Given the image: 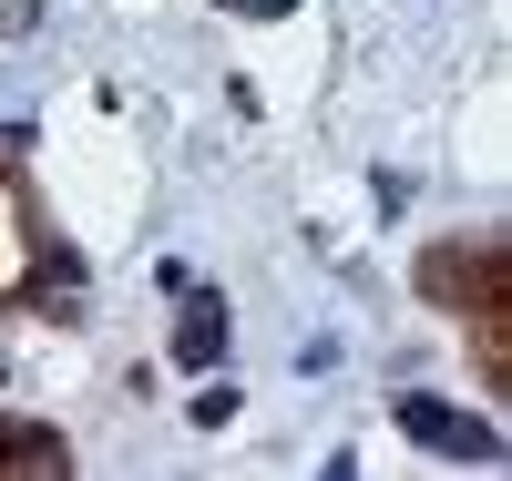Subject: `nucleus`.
<instances>
[{
    "instance_id": "nucleus-1",
    "label": "nucleus",
    "mask_w": 512,
    "mask_h": 481,
    "mask_svg": "<svg viewBox=\"0 0 512 481\" xmlns=\"http://www.w3.org/2000/svg\"><path fill=\"white\" fill-rule=\"evenodd\" d=\"M420 441H441V451H472V461H492V430H472V420H451V410H431V400H410L400 410Z\"/></svg>"
},
{
    "instance_id": "nucleus-2",
    "label": "nucleus",
    "mask_w": 512,
    "mask_h": 481,
    "mask_svg": "<svg viewBox=\"0 0 512 481\" xmlns=\"http://www.w3.org/2000/svg\"><path fill=\"white\" fill-rule=\"evenodd\" d=\"M216 348H226V308H216V297H195V308H185V338H175V359H216Z\"/></svg>"
}]
</instances>
